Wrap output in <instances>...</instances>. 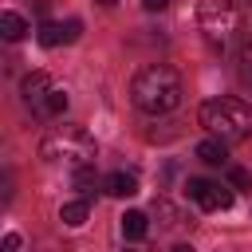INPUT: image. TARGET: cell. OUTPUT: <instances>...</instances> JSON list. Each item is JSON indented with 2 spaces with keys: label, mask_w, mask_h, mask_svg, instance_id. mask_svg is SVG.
Instances as JSON below:
<instances>
[{
  "label": "cell",
  "mask_w": 252,
  "mask_h": 252,
  "mask_svg": "<svg viewBox=\"0 0 252 252\" xmlns=\"http://www.w3.org/2000/svg\"><path fill=\"white\" fill-rule=\"evenodd\" d=\"M130 98L138 110L146 114H169L181 106V75L165 63H150L134 75L130 83Z\"/></svg>",
  "instance_id": "1"
},
{
  "label": "cell",
  "mask_w": 252,
  "mask_h": 252,
  "mask_svg": "<svg viewBox=\"0 0 252 252\" xmlns=\"http://www.w3.org/2000/svg\"><path fill=\"white\" fill-rule=\"evenodd\" d=\"M197 118H201V126H205L213 138H220L224 146H236V142H244V138L252 134V106H248L244 98H228V94L209 98V102H201Z\"/></svg>",
  "instance_id": "2"
},
{
  "label": "cell",
  "mask_w": 252,
  "mask_h": 252,
  "mask_svg": "<svg viewBox=\"0 0 252 252\" xmlns=\"http://www.w3.org/2000/svg\"><path fill=\"white\" fill-rule=\"evenodd\" d=\"M39 154H43V161H71L75 169H83V165H94V138L83 126L63 122L43 138Z\"/></svg>",
  "instance_id": "3"
},
{
  "label": "cell",
  "mask_w": 252,
  "mask_h": 252,
  "mask_svg": "<svg viewBox=\"0 0 252 252\" xmlns=\"http://www.w3.org/2000/svg\"><path fill=\"white\" fill-rule=\"evenodd\" d=\"M197 24L213 47H224L232 39V32L240 28V8H236V0H201Z\"/></svg>",
  "instance_id": "4"
},
{
  "label": "cell",
  "mask_w": 252,
  "mask_h": 252,
  "mask_svg": "<svg viewBox=\"0 0 252 252\" xmlns=\"http://www.w3.org/2000/svg\"><path fill=\"white\" fill-rule=\"evenodd\" d=\"M185 193L205 209V213H224L232 205V189H224L220 181H209V177H189L185 181Z\"/></svg>",
  "instance_id": "5"
},
{
  "label": "cell",
  "mask_w": 252,
  "mask_h": 252,
  "mask_svg": "<svg viewBox=\"0 0 252 252\" xmlns=\"http://www.w3.org/2000/svg\"><path fill=\"white\" fill-rule=\"evenodd\" d=\"M83 35V20H67V24H51V20H43L39 28H35V39L43 43V47H59V43H75Z\"/></svg>",
  "instance_id": "6"
},
{
  "label": "cell",
  "mask_w": 252,
  "mask_h": 252,
  "mask_svg": "<svg viewBox=\"0 0 252 252\" xmlns=\"http://www.w3.org/2000/svg\"><path fill=\"white\" fill-rule=\"evenodd\" d=\"M20 91H24V102L32 106V114H35V110L43 106V98L55 91V83H51V75H47V71H32V75L24 79V87H20Z\"/></svg>",
  "instance_id": "7"
},
{
  "label": "cell",
  "mask_w": 252,
  "mask_h": 252,
  "mask_svg": "<svg viewBox=\"0 0 252 252\" xmlns=\"http://www.w3.org/2000/svg\"><path fill=\"white\" fill-rule=\"evenodd\" d=\"M102 189H106L110 197H134V193H138V177L118 169V173H106V177H102Z\"/></svg>",
  "instance_id": "8"
},
{
  "label": "cell",
  "mask_w": 252,
  "mask_h": 252,
  "mask_svg": "<svg viewBox=\"0 0 252 252\" xmlns=\"http://www.w3.org/2000/svg\"><path fill=\"white\" fill-rule=\"evenodd\" d=\"M205 165H224L228 161V154H224V142L220 138H205V142H197V150H193Z\"/></svg>",
  "instance_id": "9"
},
{
  "label": "cell",
  "mask_w": 252,
  "mask_h": 252,
  "mask_svg": "<svg viewBox=\"0 0 252 252\" xmlns=\"http://www.w3.org/2000/svg\"><path fill=\"white\" fill-rule=\"evenodd\" d=\"M0 35H4L8 43L24 39V35H28V20H24L20 12H4V16H0Z\"/></svg>",
  "instance_id": "10"
},
{
  "label": "cell",
  "mask_w": 252,
  "mask_h": 252,
  "mask_svg": "<svg viewBox=\"0 0 252 252\" xmlns=\"http://www.w3.org/2000/svg\"><path fill=\"white\" fill-rule=\"evenodd\" d=\"M146 232H150V220H146V213L130 209V213L122 217V236H126V240H142Z\"/></svg>",
  "instance_id": "11"
},
{
  "label": "cell",
  "mask_w": 252,
  "mask_h": 252,
  "mask_svg": "<svg viewBox=\"0 0 252 252\" xmlns=\"http://www.w3.org/2000/svg\"><path fill=\"white\" fill-rule=\"evenodd\" d=\"M63 110H67V91H59V87H55V91L43 98V106L35 110V118H55V114H63Z\"/></svg>",
  "instance_id": "12"
},
{
  "label": "cell",
  "mask_w": 252,
  "mask_h": 252,
  "mask_svg": "<svg viewBox=\"0 0 252 252\" xmlns=\"http://www.w3.org/2000/svg\"><path fill=\"white\" fill-rule=\"evenodd\" d=\"M87 213H91V205H87V201H71V205H63V209H59V220H63V224H71V228H79V224L87 220Z\"/></svg>",
  "instance_id": "13"
},
{
  "label": "cell",
  "mask_w": 252,
  "mask_h": 252,
  "mask_svg": "<svg viewBox=\"0 0 252 252\" xmlns=\"http://www.w3.org/2000/svg\"><path fill=\"white\" fill-rule=\"evenodd\" d=\"M154 217H158L165 228H169V224H177V209H173L165 197H158V201H154Z\"/></svg>",
  "instance_id": "14"
},
{
  "label": "cell",
  "mask_w": 252,
  "mask_h": 252,
  "mask_svg": "<svg viewBox=\"0 0 252 252\" xmlns=\"http://www.w3.org/2000/svg\"><path fill=\"white\" fill-rule=\"evenodd\" d=\"M228 181H232L236 189H252V173H248L244 165H232V169H228Z\"/></svg>",
  "instance_id": "15"
},
{
  "label": "cell",
  "mask_w": 252,
  "mask_h": 252,
  "mask_svg": "<svg viewBox=\"0 0 252 252\" xmlns=\"http://www.w3.org/2000/svg\"><path fill=\"white\" fill-rule=\"evenodd\" d=\"M240 79L252 87V39L244 43V51H240Z\"/></svg>",
  "instance_id": "16"
},
{
  "label": "cell",
  "mask_w": 252,
  "mask_h": 252,
  "mask_svg": "<svg viewBox=\"0 0 252 252\" xmlns=\"http://www.w3.org/2000/svg\"><path fill=\"white\" fill-rule=\"evenodd\" d=\"M142 8L146 12H161V8H169V0H142Z\"/></svg>",
  "instance_id": "17"
},
{
  "label": "cell",
  "mask_w": 252,
  "mask_h": 252,
  "mask_svg": "<svg viewBox=\"0 0 252 252\" xmlns=\"http://www.w3.org/2000/svg\"><path fill=\"white\" fill-rule=\"evenodd\" d=\"M16 248H20V236L8 232V236H4V252H16Z\"/></svg>",
  "instance_id": "18"
},
{
  "label": "cell",
  "mask_w": 252,
  "mask_h": 252,
  "mask_svg": "<svg viewBox=\"0 0 252 252\" xmlns=\"http://www.w3.org/2000/svg\"><path fill=\"white\" fill-rule=\"evenodd\" d=\"M169 252H193V244H173Z\"/></svg>",
  "instance_id": "19"
},
{
  "label": "cell",
  "mask_w": 252,
  "mask_h": 252,
  "mask_svg": "<svg viewBox=\"0 0 252 252\" xmlns=\"http://www.w3.org/2000/svg\"><path fill=\"white\" fill-rule=\"evenodd\" d=\"M98 4H114V0H98Z\"/></svg>",
  "instance_id": "20"
},
{
  "label": "cell",
  "mask_w": 252,
  "mask_h": 252,
  "mask_svg": "<svg viewBox=\"0 0 252 252\" xmlns=\"http://www.w3.org/2000/svg\"><path fill=\"white\" fill-rule=\"evenodd\" d=\"M126 252H134V248H126Z\"/></svg>",
  "instance_id": "21"
}]
</instances>
